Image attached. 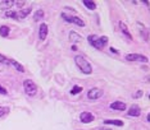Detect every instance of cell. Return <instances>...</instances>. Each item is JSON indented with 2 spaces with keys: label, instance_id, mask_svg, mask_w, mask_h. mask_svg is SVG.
<instances>
[{
  "label": "cell",
  "instance_id": "cell-1",
  "mask_svg": "<svg viewBox=\"0 0 150 130\" xmlns=\"http://www.w3.org/2000/svg\"><path fill=\"white\" fill-rule=\"evenodd\" d=\"M74 61H76V65L81 69L83 74H91L93 73V66H91V64L85 59L83 56H81V55H77L76 57H74Z\"/></svg>",
  "mask_w": 150,
  "mask_h": 130
},
{
  "label": "cell",
  "instance_id": "cell-2",
  "mask_svg": "<svg viewBox=\"0 0 150 130\" xmlns=\"http://www.w3.org/2000/svg\"><path fill=\"white\" fill-rule=\"evenodd\" d=\"M23 88L28 96H35L37 93V86L34 83V80L26 79L23 82Z\"/></svg>",
  "mask_w": 150,
  "mask_h": 130
},
{
  "label": "cell",
  "instance_id": "cell-3",
  "mask_svg": "<svg viewBox=\"0 0 150 130\" xmlns=\"http://www.w3.org/2000/svg\"><path fill=\"white\" fill-rule=\"evenodd\" d=\"M62 18H64V21L68 22V23H74L80 26V27H85V22L78 17H73V15H68L66 13H62Z\"/></svg>",
  "mask_w": 150,
  "mask_h": 130
},
{
  "label": "cell",
  "instance_id": "cell-4",
  "mask_svg": "<svg viewBox=\"0 0 150 130\" xmlns=\"http://www.w3.org/2000/svg\"><path fill=\"white\" fill-rule=\"evenodd\" d=\"M87 40H89V44L91 45V46H94L95 48H97V50H102V48L104 47L103 44L100 42V37L96 35H90L89 37H87Z\"/></svg>",
  "mask_w": 150,
  "mask_h": 130
},
{
  "label": "cell",
  "instance_id": "cell-5",
  "mask_svg": "<svg viewBox=\"0 0 150 130\" xmlns=\"http://www.w3.org/2000/svg\"><path fill=\"white\" fill-rule=\"evenodd\" d=\"M126 60L128 61H142V63H148V57L140 54H128L126 55Z\"/></svg>",
  "mask_w": 150,
  "mask_h": 130
},
{
  "label": "cell",
  "instance_id": "cell-6",
  "mask_svg": "<svg viewBox=\"0 0 150 130\" xmlns=\"http://www.w3.org/2000/svg\"><path fill=\"white\" fill-rule=\"evenodd\" d=\"M103 96V91L100 88H91L89 92H87V98L89 100H97Z\"/></svg>",
  "mask_w": 150,
  "mask_h": 130
},
{
  "label": "cell",
  "instance_id": "cell-7",
  "mask_svg": "<svg viewBox=\"0 0 150 130\" xmlns=\"http://www.w3.org/2000/svg\"><path fill=\"white\" fill-rule=\"evenodd\" d=\"M80 120L83 122V124H89V122L91 121H94V115L91 112H87V111H85L81 113V116H80Z\"/></svg>",
  "mask_w": 150,
  "mask_h": 130
},
{
  "label": "cell",
  "instance_id": "cell-8",
  "mask_svg": "<svg viewBox=\"0 0 150 130\" xmlns=\"http://www.w3.org/2000/svg\"><path fill=\"white\" fill-rule=\"evenodd\" d=\"M110 109L112 110H118V111H123V110H126V103L121 102V101H116V102L110 103Z\"/></svg>",
  "mask_w": 150,
  "mask_h": 130
},
{
  "label": "cell",
  "instance_id": "cell-9",
  "mask_svg": "<svg viewBox=\"0 0 150 130\" xmlns=\"http://www.w3.org/2000/svg\"><path fill=\"white\" fill-rule=\"evenodd\" d=\"M141 115V110H140V107L137 105H132L131 107H130L128 110V116H140Z\"/></svg>",
  "mask_w": 150,
  "mask_h": 130
},
{
  "label": "cell",
  "instance_id": "cell-10",
  "mask_svg": "<svg viewBox=\"0 0 150 130\" xmlns=\"http://www.w3.org/2000/svg\"><path fill=\"white\" fill-rule=\"evenodd\" d=\"M46 36H48V26L45 23H42L40 26V30H39V37H40V40L44 41L46 38Z\"/></svg>",
  "mask_w": 150,
  "mask_h": 130
},
{
  "label": "cell",
  "instance_id": "cell-11",
  "mask_svg": "<svg viewBox=\"0 0 150 130\" xmlns=\"http://www.w3.org/2000/svg\"><path fill=\"white\" fill-rule=\"evenodd\" d=\"M119 28H121V32H122V33L125 35L127 38H128V40H132V35L130 33L128 28H127V26L123 23V22H119Z\"/></svg>",
  "mask_w": 150,
  "mask_h": 130
},
{
  "label": "cell",
  "instance_id": "cell-12",
  "mask_svg": "<svg viewBox=\"0 0 150 130\" xmlns=\"http://www.w3.org/2000/svg\"><path fill=\"white\" fill-rule=\"evenodd\" d=\"M31 13V8H27V9H19V12H17V15H18V19H23L26 18L28 14Z\"/></svg>",
  "mask_w": 150,
  "mask_h": 130
},
{
  "label": "cell",
  "instance_id": "cell-13",
  "mask_svg": "<svg viewBox=\"0 0 150 130\" xmlns=\"http://www.w3.org/2000/svg\"><path fill=\"white\" fill-rule=\"evenodd\" d=\"M14 5L13 0H4V1H0V8L1 9H11Z\"/></svg>",
  "mask_w": 150,
  "mask_h": 130
},
{
  "label": "cell",
  "instance_id": "cell-14",
  "mask_svg": "<svg viewBox=\"0 0 150 130\" xmlns=\"http://www.w3.org/2000/svg\"><path fill=\"white\" fill-rule=\"evenodd\" d=\"M69 40L72 42H81L82 41V37H81L78 33H76V32H71L69 33Z\"/></svg>",
  "mask_w": 150,
  "mask_h": 130
},
{
  "label": "cell",
  "instance_id": "cell-15",
  "mask_svg": "<svg viewBox=\"0 0 150 130\" xmlns=\"http://www.w3.org/2000/svg\"><path fill=\"white\" fill-rule=\"evenodd\" d=\"M104 124L107 125H116V126H123V121L121 120H105Z\"/></svg>",
  "mask_w": 150,
  "mask_h": 130
},
{
  "label": "cell",
  "instance_id": "cell-16",
  "mask_svg": "<svg viewBox=\"0 0 150 130\" xmlns=\"http://www.w3.org/2000/svg\"><path fill=\"white\" fill-rule=\"evenodd\" d=\"M11 64L19 71V73H25V68H23V65H21L19 63H17L15 60H11Z\"/></svg>",
  "mask_w": 150,
  "mask_h": 130
},
{
  "label": "cell",
  "instance_id": "cell-17",
  "mask_svg": "<svg viewBox=\"0 0 150 130\" xmlns=\"http://www.w3.org/2000/svg\"><path fill=\"white\" fill-rule=\"evenodd\" d=\"M9 27H6V26H1V27H0V36H1V37H6V36L9 35Z\"/></svg>",
  "mask_w": 150,
  "mask_h": 130
},
{
  "label": "cell",
  "instance_id": "cell-18",
  "mask_svg": "<svg viewBox=\"0 0 150 130\" xmlns=\"http://www.w3.org/2000/svg\"><path fill=\"white\" fill-rule=\"evenodd\" d=\"M5 17H6V18H13V19H18L17 12H13V10H6V12H5Z\"/></svg>",
  "mask_w": 150,
  "mask_h": 130
},
{
  "label": "cell",
  "instance_id": "cell-19",
  "mask_svg": "<svg viewBox=\"0 0 150 130\" xmlns=\"http://www.w3.org/2000/svg\"><path fill=\"white\" fill-rule=\"evenodd\" d=\"M83 5L86 6L87 9H90V10H94V9H96V4L94 1H83Z\"/></svg>",
  "mask_w": 150,
  "mask_h": 130
},
{
  "label": "cell",
  "instance_id": "cell-20",
  "mask_svg": "<svg viewBox=\"0 0 150 130\" xmlns=\"http://www.w3.org/2000/svg\"><path fill=\"white\" fill-rule=\"evenodd\" d=\"M9 107H5V106H0V118H3V116H5L6 113H9Z\"/></svg>",
  "mask_w": 150,
  "mask_h": 130
},
{
  "label": "cell",
  "instance_id": "cell-21",
  "mask_svg": "<svg viewBox=\"0 0 150 130\" xmlns=\"http://www.w3.org/2000/svg\"><path fill=\"white\" fill-rule=\"evenodd\" d=\"M82 92V87H80V86H74L72 91H71V95H78V93H81Z\"/></svg>",
  "mask_w": 150,
  "mask_h": 130
},
{
  "label": "cell",
  "instance_id": "cell-22",
  "mask_svg": "<svg viewBox=\"0 0 150 130\" xmlns=\"http://www.w3.org/2000/svg\"><path fill=\"white\" fill-rule=\"evenodd\" d=\"M0 63H1V64H4V65H9V64H11V60H9V59H6V57L4 56V55H1V54H0Z\"/></svg>",
  "mask_w": 150,
  "mask_h": 130
},
{
  "label": "cell",
  "instance_id": "cell-23",
  "mask_svg": "<svg viewBox=\"0 0 150 130\" xmlns=\"http://www.w3.org/2000/svg\"><path fill=\"white\" fill-rule=\"evenodd\" d=\"M42 17H44V12L39 9V10H37L36 13H35V17H34V18H35V21H39V19L42 18Z\"/></svg>",
  "mask_w": 150,
  "mask_h": 130
},
{
  "label": "cell",
  "instance_id": "cell-24",
  "mask_svg": "<svg viewBox=\"0 0 150 130\" xmlns=\"http://www.w3.org/2000/svg\"><path fill=\"white\" fill-rule=\"evenodd\" d=\"M142 95H144V92H142L141 89H139L137 92H135V93H133L132 97H133V98H139V97H142Z\"/></svg>",
  "mask_w": 150,
  "mask_h": 130
},
{
  "label": "cell",
  "instance_id": "cell-25",
  "mask_svg": "<svg viewBox=\"0 0 150 130\" xmlns=\"http://www.w3.org/2000/svg\"><path fill=\"white\" fill-rule=\"evenodd\" d=\"M100 42H102L103 46H104V45L108 42V37H107V36H103V37H100Z\"/></svg>",
  "mask_w": 150,
  "mask_h": 130
},
{
  "label": "cell",
  "instance_id": "cell-26",
  "mask_svg": "<svg viewBox=\"0 0 150 130\" xmlns=\"http://www.w3.org/2000/svg\"><path fill=\"white\" fill-rule=\"evenodd\" d=\"M0 93H1V95H8V91H6L4 87L0 86Z\"/></svg>",
  "mask_w": 150,
  "mask_h": 130
},
{
  "label": "cell",
  "instance_id": "cell-27",
  "mask_svg": "<svg viewBox=\"0 0 150 130\" xmlns=\"http://www.w3.org/2000/svg\"><path fill=\"white\" fill-rule=\"evenodd\" d=\"M14 4L18 6V8H22L25 5V1H14Z\"/></svg>",
  "mask_w": 150,
  "mask_h": 130
},
{
  "label": "cell",
  "instance_id": "cell-28",
  "mask_svg": "<svg viewBox=\"0 0 150 130\" xmlns=\"http://www.w3.org/2000/svg\"><path fill=\"white\" fill-rule=\"evenodd\" d=\"M110 51H113V53H114V54H117V50H116V48H113V47H112V48H110Z\"/></svg>",
  "mask_w": 150,
  "mask_h": 130
},
{
  "label": "cell",
  "instance_id": "cell-29",
  "mask_svg": "<svg viewBox=\"0 0 150 130\" xmlns=\"http://www.w3.org/2000/svg\"><path fill=\"white\" fill-rule=\"evenodd\" d=\"M100 130H112V129H108V128H102Z\"/></svg>",
  "mask_w": 150,
  "mask_h": 130
}]
</instances>
